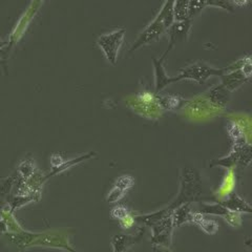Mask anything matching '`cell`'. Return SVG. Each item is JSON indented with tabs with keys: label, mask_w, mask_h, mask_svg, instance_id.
Instances as JSON below:
<instances>
[{
	"label": "cell",
	"mask_w": 252,
	"mask_h": 252,
	"mask_svg": "<svg viewBox=\"0 0 252 252\" xmlns=\"http://www.w3.org/2000/svg\"><path fill=\"white\" fill-rule=\"evenodd\" d=\"M201 193V182L198 173L194 169L186 168L184 170L182 187L178 196V199L173 202L170 206L167 208L169 212H172L181 205L187 204L190 201L195 200Z\"/></svg>",
	"instance_id": "6da1fadb"
},
{
	"label": "cell",
	"mask_w": 252,
	"mask_h": 252,
	"mask_svg": "<svg viewBox=\"0 0 252 252\" xmlns=\"http://www.w3.org/2000/svg\"><path fill=\"white\" fill-rule=\"evenodd\" d=\"M223 68H217L215 66L207 64L206 62L198 61L192 63L190 65H187L183 69H181L178 76L173 77V79H175V82L181 80H192L198 82L199 84H203L204 82H206L210 77H220L223 74Z\"/></svg>",
	"instance_id": "7a4b0ae2"
},
{
	"label": "cell",
	"mask_w": 252,
	"mask_h": 252,
	"mask_svg": "<svg viewBox=\"0 0 252 252\" xmlns=\"http://www.w3.org/2000/svg\"><path fill=\"white\" fill-rule=\"evenodd\" d=\"M125 34L126 30L124 28H120L101 35L97 39V45L112 65L117 64L118 55H119L120 49L123 44Z\"/></svg>",
	"instance_id": "3957f363"
},
{
	"label": "cell",
	"mask_w": 252,
	"mask_h": 252,
	"mask_svg": "<svg viewBox=\"0 0 252 252\" xmlns=\"http://www.w3.org/2000/svg\"><path fill=\"white\" fill-rule=\"evenodd\" d=\"M166 31L167 29L165 28L163 21H161L158 18H155V20L152 23H149V25L145 28V30L140 34L135 43L132 44V46L130 47V53H133L142 46L148 45L157 40H159L160 37Z\"/></svg>",
	"instance_id": "277c9868"
},
{
	"label": "cell",
	"mask_w": 252,
	"mask_h": 252,
	"mask_svg": "<svg viewBox=\"0 0 252 252\" xmlns=\"http://www.w3.org/2000/svg\"><path fill=\"white\" fill-rule=\"evenodd\" d=\"M191 19H186L183 21H173L172 25L167 29V33L169 35V45L166 52L163 54V56L166 58L168 53L173 49L178 42H183L188 37L189 31L191 29Z\"/></svg>",
	"instance_id": "5b68a950"
},
{
	"label": "cell",
	"mask_w": 252,
	"mask_h": 252,
	"mask_svg": "<svg viewBox=\"0 0 252 252\" xmlns=\"http://www.w3.org/2000/svg\"><path fill=\"white\" fill-rule=\"evenodd\" d=\"M224 69V68H223ZM222 84L224 88L229 91L230 93L236 91L242 85L247 83L249 81V78L244 75L243 70L241 68L232 69V70H224L223 74L220 76Z\"/></svg>",
	"instance_id": "8992f818"
},
{
	"label": "cell",
	"mask_w": 252,
	"mask_h": 252,
	"mask_svg": "<svg viewBox=\"0 0 252 252\" xmlns=\"http://www.w3.org/2000/svg\"><path fill=\"white\" fill-rule=\"evenodd\" d=\"M205 98L216 109H223L229 101L230 92L227 91L222 84H218L204 94Z\"/></svg>",
	"instance_id": "52a82bcc"
},
{
	"label": "cell",
	"mask_w": 252,
	"mask_h": 252,
	"mask_svg": "<svg viewBox=\"0 0 252 252\" xmlns=\"http://www.w3.org/2000/svg\"><path fill=\"white\" fill-rule=\"evenodd\" d=\"M165 61V57L162 56L159 60L154 58V66H155V94H161L162 91L167 88L171 83L175 82L173 77H169L166 72L163 63Z\"/></svg>",
	"instance_id": "ba28073f"
},
{
	"label": "cell",
	"mask_w": 252,
	"mask_h": 252,
	"mask_svg": "<svg viewBox=\"0 0 252 252\" xmlns=\"http://www.w3.org/2000/svg\"><path fill=\"white\" fill-rule=\"evenodd\" d=\"M171 215L162 219L159 222L153 225L154 228V238L153 242L157 244H168V239L171 232L172 227Z\"/></svg>",
	"instance_id": "9c48e42d"
},
{
	"label": "cell",
	"mask_w": 252,
	"mask_h": 252,
	"mask_svg": "<svg viewBox=\"0 0 252 252\" xmlns=\"http://www.w3.org/2000/svg\"><path fill=\"white\" fill-rule=\"evenodd\" d=\"M220 205H223L225 208H227L228 210L233 211V212H249L251 211V207L250 205L242 199L241 196L238 193H230V195L228 196V200L226 202H222L220 203Z\"/></svg>",
	"instance_id": "30bf717a"
},
{
	"label": "cell",
	"mask_w": 252,
	"mask_h": 252,
	"mask_svg": "<svg viewBox=\"0 0 252 252\" xmlns=\"http://www.w3.org/2000/svg\"><path fill=\"white\" fill-rule=\"evenodd\" d=\"M157 102L159 106L163 109L167 110H173L178 107H180L181 103L184 102V99L180 96V94H156Z\"/></svg>",
	"instance_id": "8fae6325"
},
{
	"label": "cell",
	"mask_w": 252,
	"mask_h": 252,
	"mask_svg": "<svg viewBox=\"0 0 252 252\" xmlns=\"http://www.w3.org/2000/svg\"><path fill=\"white\" fill-rule=\"evenodd\" d=\"M192 210L188 206V204L181 205L180 207L175 209L171 214L172 225L180 226L187 222H192Z\"/></svg>",
	"instance_id": "7c38bea8"
},
{
	"label": "cell",
	"mask_w": 252,
	"mask_h": 252,
	"mask_svg": "<svg viewBox=\"0 0 252 252\" xmlns=\"http://www.w3.org/2000/svg\"><path fill=\"white\" fill-rule=\"evenodd\" d=\"M192 222L199 225L201 229L208 234H216L219 230V224L215 220H210L202 214H198V212L192 214Z\"/></svg>",
	"instance_id": "4fadbf2b"
},
{
	"label": "cell",
	"mask_w": 252,
	"mask_h": 252,
	"mask_svg": "<svg viewBox=\"0 0 252 252\" xmlns=\"http://www.w3.org/2000/svg\"><path fill=\"white\" fill-rule=\"evenodd\" d=\"M188 3L189 0H176L175 5H173V17H175V21H183L188 19Z\"/></svg>",
	"instance_id": "5bb4252c"
},
{
	"label": "cell",
	"mask_w": 252,
	"mask_h": 252,
	"mask_svg": "<svg viewBox=\"0 0 252 252\" xmlns=\"http://www.w3.org/2000/svg\"><path fill=\"white\" fill-rule=\"evenodd\" d=\"M206 6L205 0H189L187 16L188 19H193L196 15H199Z\"/></svg>",
	"instance_id": "9a60e30c"
},
{
	"label": "cell",
	"mask_w": 252,
	"mask_h": 252,
	"mask_svg": "<svg viewBox=\"0 0 252 252\" xmlns=\"http://www.w3.org/2000/svg\"><path fill=\"white\" fill-rule=\"evenodd\" d=\"M202 212H204V214L220 216V217H223L225 219L228 216V214L230 212V210L225 208L223 205L216 204V205H204Z\"/></svg>",
	"instance_id": "2e32d148"
},
{
	"label": "cell",
	"mask_w": 252,
	"mask_h": 252,
	"mask_svg": "<svg viewBox=\"0 0 252 252\" xmlns=\"http://www.w3.org/2000/svg\"><path fill=\"white\" fill-rule=\"evenodd\" d=\"M205 1H206V6H216L228 12H234V7L230 0H205Z\"/></svg>",
	"instance_id": "e0dca14e"
},
{
	"label": "cell",
	"mask_w": 252,
	"mask_h": 252,
	"mask_svg": "<svg viewBox=\"0 0 252 252\" xmlns=\"http://www.w3.org/2000/svg\"><path fill=\"white\" fill-rule=\"evenodd\" d=\"M126 194V190L124 189L120 188V187H117L114 185V187L112 188V190H110L107 194V198L106 201L109 203H116V202H119L123 196Z\"/></svg>",
	"instance_id": "ac0fdd59"
},
{
	"label": "cell",
	"mask_w": 252,
	"mask_h": 252,
	"mask_svg": "<svg viewBox=\"0 0 252 252\" xmlns=\"http://www.w3.org/2000/svg\"><path fill=\"white\" fill-rule=\"evenodd\" d=\"M133 185H135V179H133L131 176H121L120 178H118L115 186L120 187L124 190L127 191L128 189H130Z\"/></svg>",
	"instance_id": "d6986e66"
},
{
	"label": "cell",
	"mask_w": 252,
	"mask_h": 252,
	"mask_svg": "<svg viewBox=\"0 0 252 252\" xmlns=\"http://www.w3.org/2000/svg\"><path fill=\"white\" fill-rule=\"evenodd\" d=\"M233 185H234L233 173H232L231 170H229V171H228V173H227L226 179L224 181L222 187H220V195L228 194V192H229L231 189L233 188Z\"/></svg>",
	"instance_id": "ffe728a7"
},
{
	"label": "cell",
	"mask_w": 252,
	"mask_h": 252,
	"mask_svg": "<svg viewBox=\"0 0 252 252\" xmlns=\"http://www.w3.org/2000/svg\"><path fill=\"white\" fill-rule=\"evenodd\" d=\"M126 241H127V238H126V236L123 234L114 236L112 240L114 251L115 252H122L126 247Z\"/></svg>",
	"instance_id": "44dd1931"
},
{
	"label": "cell",
	"mask_w": 252,
	"mask_h": 252,
	"mask_svg": "<svg viewBox=\"0 0 252 252\" xmlns=\"http://www.w3.org/2000/svg\"><path fill=\"white\" fill-rule=\"evenodd\" d=\"M110 215H112V217L114 219L122 220L125 217H127L129 214H128L127 209H126L125 207H123V206H116L115 208H113L112 212H110Z\"/></svg>",
	"instance_id": "7402d4cb"
},
{
	"label": "cell",
	"mask_w": 252,
	"mask_h": 252,
	"mask_svg": "<svg viewBox=\"0 0 252 252\" xmlns=\"http://www.w3.org/2000/svg\"><path fill=\"white\" fill-rule=\"evenodd\" d=\"M62 164H64V161L59 155H54L52 157V165L54 167H61Z\"/></svg>",
	"instance_id": "603a6c76"
},
{
	"label": "cell",
	"mask_w": 252,
	"mask_h": 252,
	"mask_svg": "<svg viewBox=\"0 0 252 252\" xmlns=\"http://www.w3.org/2000/svg\"><path fill=\"white\" fill-rule=\"evenodd\" d=\"M120 222L124 228H129L133 223V218L130 217V215H128L127 217H125L122 220H120Z\"/></svg>",
	"instance_id": "cb8c5ba5"
}]
</instances>
